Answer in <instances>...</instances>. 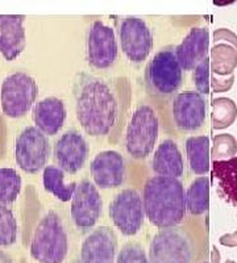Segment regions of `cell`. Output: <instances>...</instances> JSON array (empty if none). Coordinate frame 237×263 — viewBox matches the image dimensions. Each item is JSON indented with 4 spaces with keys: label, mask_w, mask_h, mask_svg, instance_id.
Segmentation results:
<instances>
[{
    "label": "cell",
    "mask_w": 237,
    "mask_h": 263,
    "mask_svg": "<svg viewBox=\"0 0 237 263\" xmlns=\"http://www.w3.org/2000/svg\"><path fill=\"white\" fill-rule=\"evenodd\" d=\"M42 182H44V187L46 191L54 195L62 203L71 200L75 189H77L75 182L65 183V173L58 166H53V164L44 168Z\"/></svg>",
    "instance_id": "23"
},
{
    "label": "cell",
    "mask_w": 237,
    "mask_h": 263,
    "mask_svg": "<svg viewBox=\"0 0 237 263\" xmlns=\"http://www.w3.org/2000/svg\"><path fill=\"white\" fill-rule=\"evenodd\" d=\"M87 157V141L78 132H66L56 142L54 159L63 173L77 174L84 166Z\"/></svg>",
    "instance_id": "14"
},
{
    "label": "cell",
    "mask_w": 237,
    "mask_h": 263,
    "mask_svg": "<svg viewBox=\"0 0 237 263\" xmlns=\"http://www.w3.org/2000/svg\"><path fill=\"white\" fill-rule=\"evenodd\" d=\"M24 20V15H0V53L4 60H16L25 49Z\"/></svg>",
    "instance_id": "17"
},
{
    "label": "cell",
    "mask_w": 237,
    "mask_h": 263,
    "mask_svg": "<svg viewBox=\"0 0 237 263\" xmlns=\"http://www.w3.org/2000/svg\"><path fill=\"white\" fill-rule=\"evenodd\" d=\"M171 112L179 130L195 132L203 126L206 120V102L196 91H185L174 98Z\"/></svg>",
    "instance_id": "13"
},
{
    "label": "cell",
    "mask_w": 237,
    "mask_h": 263,
    "mask_svg": "<svg viewBox=\"0 0 237 263\" xmlns=\"http://www.w3.org/2000/svg\"><path fill=\"white\" fill-rule=\"evenodd\" d=\"M208 190H210L208 178L200 177L194 180L187 189V191H185L186 210L191 215L200 216L207 212L208 205H210Z\"/></svg>",
    "instance_id": "24"
},
{
    "label": "cell",
    "mask_w": 237,
    "mask_h": 263,
    "mask_svg": "<svg viewBox=\"0 0 237 263\" xmlns=\"http://www.w3.org/2000/svg\"><path fill=\"white\" fill-rule=\"evenodd\" d=\"M158 137V117L149 105L138 107L129 120L125 133V147L135 159L149 156Z\"/></svg>",
    "instance_id": "4"
},
{
    "label": "cell",
    "mask_w": 237,
    "mask_h": 263,
    "mask_svg": "<svg viewBox=\"0 0 237 263\" xmlns=\"http://www.w3.org/2000/svg\"><path fill=\"white\" fill-rule=\"evenodd\" d=\"M117 58V42L111 27L96 20L87 36V61L95 69H108Z\"/></svg>",
    "instance_id": "12"
},
{
    "label": "cell",
    "mask_w": 237,
    "mask_h": 263,
    "mask_svg": "<svg viewBox=\"0 0 237 263\" xmlns=\"http://www.w3.org/2000/svg\"><path fill=\"white\" fill-rule=\"evenodd\" d=\"M192 245L179 228H166L152 239L149 263H191Z\"/></svg>",
    "instance_id": "7"
},
{
    "label": "cell",
    "mask_w": 237,
    "mask_h": 263,
    "mask_svg": "<svg viewBox=\"0 0 237 263\" xmlns=\"http://www.w3.org/2000/svg\"><path fill=\"white\" fill-rule=\"evenodd\" d=\"M212 175L217 183V195L237 205V157L212 162Z\"/></svg>",
    "instance_id": "21"
},
{
    "label": "cell",
    "mask_w": 237,
    "mask_h": 263,
    "mask_svg": "<svg viewBox=\"0 0 237 263\" xmlns=\"http://www.w3.org/2000/svg\"><path fill=\"white\" fill-rule=\"evenodd\" d=\"M66 120V108L56 96L42 99L33 108V121L36 128L45 136L57 135Z\"/></svg>",
    "instance_id": "19"
},
{
    "label": "cell",
    "mask_w": 237,
    "mask_h": 263,
    "mask_svg": "<svg viewBox=\"0 0 237 263\" xmlns=\"http://www.w3.org/2000/svg\"><path fill=\"white\" fill-rule=\"evenodd\" d=\"M237 153V141L232 135H219L213 137L211 157L213 161H224L233 158Z\"/></svg>",
    "instance_id": "29"
},
{
    "label": "cell",
    "mask_w": 237,
    "mask_h": 263,
    "mask_svg": "<svg viewBox=\"0 0 237 263\" xmlns=\"http://www.w3.org/2000/svg\"><path fill=\"white\" fill-rule=\"evenodd\" d=\"M39 87L29 74L13 72L6 77L2 83L0 100L4 115L11 119H19L29 112L36 102Z\"/></svg>",
    "instance_id": "5"
},
{
    "label": "cell",
    "mask_w": 237,
    "mask_h": 263,
    "mask_svg": "<svg viewBox=\"0 0 237 263\" xmlns=\"http://www.w3.org/2000/svg\"><path fill=\"white\" fill-rule=\"evenodd\" d=\"M225 263H236V262H234V260H227Z\"/></svg>",
    "instance_id": "36"
},
{
    "label": "cell",
    "mask_w": 237,
    "mask_h": 263,
    "mask_svg": "<svg viewBox=\"0 0 237 263\" xmlns=\"http://www.w3.org/2000/svg\"><path fill=\"white\" fill-rule=\"evenodd\" d=\"M20 191L21 177L17 171L11 167H0V204L13 203Z\"/></svg>",
    "instance_id": "27"
},
{
    "label": "cell",
    "mask_w": 237,
    "mask_h": 263,
    "mask_svg": "<svg viewBox=\"0 0 237 263\" xmlns=\"http://www.w3.org/2000/svg\"><path fill=\"white\" fill-rule=\"evenodd\" d=\"M142 199L136 190L126 189L110 204V217L124 236H135L144 224Z\"/></svg>",
    "instance_id": "9"
},
{
    "label": "cell",
    "mask_w": 237,
    "mask_h": 263,
    "mask_svg": "<svg viewBox=\"0 0 237 263\" xmlns=\"http://www.w3.org/2000/svg\"><path fill=\"white\" fill-rule=\"evenodd\" d=\"M17 238V222L11 208L0 204V246H11Z\"/></svg>",
    "instance_id": "28"
},
{
    "label": "cell",
    "mask_w": 237,
    "mask_h": 263,
    "mask_svg": "<svg viewBox=\"0 0 237 263\" xmlns=\"http://www.w3.org/2000/svg\"><path fill=\"white\" fill-rule=\"evenodd\" d=\"M116 263H149L144 249L137 243H126L117 255Z\"/></svg>",
    "instance_id": "31"
},
{
    "label": "cell",
    "mask_w": 237,
    "mask_h": 263,
    "mask_svg": "<svg viewBox=\"0 0 237 263\" xmlns=\"http://www.w3.org/2000/svg\"><path fill=\"white\" fill-rule=\"evenodd\" d=\"M141 199L150 224L161 229L177 227L186 215L185 189L174 178L156 175L148 179Z\"/></svg>",
    "instance_id": "2"
},
{
    "label": "cell",
    "mask_w": 237,
    "mask_h": 263,
    "mask_svg": "<svg viewBox=\"0 0 237 263\" xmlns=\"http://www.w3.org/2000/svg\"><path fill=\"white\" fill-rule=\"evenodd\" d=\"M213 41L216 42V44L222 41H227L229 42V45H232L237 50V36L228 29L215 30V33H213Z\"/></svg>",
    "instance_id": "33"
},
{
    "label": "cell",
    "mask_w": 237,
    "mask_h": 263,
    "mask_svg": "<svg viewBox=\"0 0 237 263\" xmlns=\"http://www.w3.org/2000/svg\"><path fill=\"white\" fill-rule=\"evenodd\" d=\"M145 79L149 88L159 96H169L182 87V67L175 57L173 48L157 51L148 63Z\"/></svg>",
    "instance_id": "6"
},
{
    "label": "cell",
    "mask_w": 237,
    "mask_h": 263,
    "mask_svg": "<svg viewBox=\"0 0 237 263\" xmlns=\"http://www.w3.org/2000/svg\"><path fill=\"white\" fill-rule=\"evenodd\" d=\"M220 243L223 246H229V248H236L237 246V230L231 234H224L220 237Z\"/></svg>",
    "instance_id": "34"
},
{
    "label": "cell",
    "mask_w": 237,
    "mask_h": 263,
    "mask_svg": "<svg viewBox=\"0 0 237 263\" xmlns=\"http://www.w3.org/2000/svg\"><path fill=\"white\" fill-rule=\"evenodd\" d=\"M94 183L104 190L116 189L123 184L125 177V162L120 153L105 150L94 158L90 166Z\"/></svg>",
    "instance_id": "15"
},
{
    "label": "cell",
    "mask_w": 237,
    "mask_h": 263,
    "mask_svg": "<svg viewBox=\"0 0 237 263\" xmlns=\"http://www.w3.org/2000/svg\"><path fill=\"white\" fill-rule=\"evenodd\" d=\"M210 36L206 28H192L179 45L174 49L175 57L182 70H194L207 58Z\"/></svg>",
    "instance_id": "18"
},
{
    "label": "cell",
    "mask_w": 237,
    "mask_h": 263,
    "mask_svg": "<svg viewBox=\"0 0 237 263\" xmlns=\"http://www.w3.org/2000/svg\"><path fill=\"white\" fill-rule=\"evenodd\" d=\"M237 117V105L228 98H217L212 100V121L213 129H225L234 123Z\"/></svg>",
    "instance_id": "26"
},
{
    "label": "cell",
    "mask_w": 237,
    "mask_h": 263,
    "mask_svg": "<svg viewBox=\"0 0 237 263\" xmlns=\"http://www.w3.org/2000/svg\"><path fill=\"white\" fill-rule=\"evenodd\" d=\"M49 156L50 144L48 137L36 126H27L16 138V163L27 174H37L44 170Z\"/></svg>",
    "instance_id": "8"
},
{
    "label": "cell",
    "mask_w": 237,
    "mask_h": 263,
    "mask_svg": "<svg viewBox=\"0 0 237 263\" xmlns=\"http://www.w3.org/2000/svg\"><path fill=\"white\" fill-rule=\"evenodd\" d=\"M204 263H206V262H204Z\"/></svg>",
    "instance_id": "37"
},
{
    "label": "cell",
    "mask_w": 237,
    "mask_h": 263,
    "mask_svg": "<svg viewBox=\"0 0 237 263\" xmlns=\"http://www.w3.org/2000/svg\"><path fill=\"white\" fill-rule=\"evenodd\" d=\"M237 66V50L229 44H216L211 50L210 70L212 74L229 77Z\"/></svg>",
    "instance_id": "25"
},
{
    "label": "cell",
    "mask_w": 237,
    "mask_h": 263,
    "mask_svg": "<svg viewBox=\"0 0 237 263\" xmlns=\"http://www.w3.org/2000/svg\"><path fill=\"white\" fill-rule=\"evenodd\" d=\"M117 237L108 227L96 228L84 239L81 249V263H114Z\"/></svg>",
    "instance_id": "16"
},
{
    "label": "cell",
    "mask_w": 237,
    "mask_h": 263,
    "mask_svg": "<svg viewBox=\"0 0 237 263\" xmlns=\"http://www.w3.org/2000/svg\"><path fill=\"white\" fill-rule=\"evenodd\" d=\"M69 241L60 216L48 212L34 230L30 255L39 263H62L67 255Z\"/></svg>",
    "instance_id": "3"
},
{
    "label": "cell",
    "mask_w": 237,
    "mask_h": 263,
    "mask_svg": "<svg viewBox=\"0 0 237 263\" xmlns=\"http://www.w3.org/2000/svg\"><path fill=\"white\" fill-rule=\"evenodd\" d=\"M220 262V254L217 249L213 246L212 248V263H219Z\"/></svg>",
    "instance_id": "35"
},
{
    "label": "cell",
    "mask_w": 237,
    "mask_h": 263,
    "mask_svg": "<svg viewBox=\"0 0 237 263\" xmlns=\"http://www.w3.org/2000/svg\"><path fill=\"white\" fill-rule=\"evenodd\" d=\"M152 168L158 177L178 179L183 174V159L178 145L173 140L159 144L152 159Z\"/></svg>",
    "instance_id": "20"
},
{
    "label": "cell",
    "mask_w": 237,
    "mask_h": 263,
    "mask_svg": "<svg viewBox=\"0 0 237 263\" xmlns=\"http://www.w3.org/2000/svg\"><path fill=\"white\" fill-rule=\"evenodd\" d=\"M196 92L200 95H207L210 91V58H204L194 69L192 74Z\"/></svg>",
    "instance_id": "30"
},
{
    "label": "cell",
    "mask_w": 237,
    "mask_h": 263,
    "mask_svg": "<svg viewBox=\"0 0 237 263\" xmlns=\"http://www.w3.org/2000/svg\"><path fill=\"white\" fill-rule=\"evenodd\" d=\"M186 153L191 171L204 175L210 168V141L207 136H194L186 140Z\"/></svg>",
    "instance_id": "22"
},
{
    "label": "cell",
    "mask_w": 237,
    "mask_h": 263,
    "mask_svg": "<svg viewBox=\"0 0 237 263\" xmlns=\"http://www.w3.org/2000/svg\"><path fill=\"white\" fill-rule=\"evenodd\" d=\"M121 49L129 61L144 62L153 48V34L148 24L140 17H125L119 29Z\"/></svg>",
    "instance_id": "10"
},
{
    "label": "cell",
    "mask_w": 237,
    "mask_h": 263,
    "mask_svg": "<svg viewBox=\"0 0 237 263\" xmlns=\"http://www.w3.org/2000/svg\"><path fill=\"white\" fill-rule=\"evenodd\" d=\"M234 82V75H229L225 79L217 78L215 74H211V84L215 92H225V91L231 90Z\"/></svg>",
    "instance_id": "32"
},
{
    "label": "cell",
    "mask_w": 237,
    "mask_h": 263,
    "mask_svg": "<svg viewBox=\"0 0 237 263\" xmlns=\"http://www.w3.org/2000/svg\"><path fill=\"white\" fill-rule=\"evenodd\" d=\"M77 117L83 130L94 137L107 136L115 126L119 112L117 99L103 79L83 77L75 90Z\"/></svg>",
    "instance_id": "1"
},
{
    "label": "cell",
    "mask_w": 237,
    "mask_h": 263,
    "mask_svg": "<svg viewBox=\"0 0 237 263\" xmlns=\"http://www.w3.org/2000/svg\"><path fill=\"white\" fill-rule=\"evenodd\" d=\"M71 218L77 228L88 230L96 224L102 213V197L90 180H82L77 184L71 197Z\"/></svg>",
    "instance_id": "11"
}]
</instances>
